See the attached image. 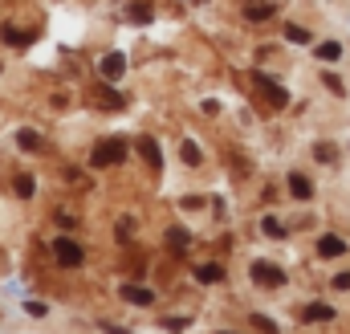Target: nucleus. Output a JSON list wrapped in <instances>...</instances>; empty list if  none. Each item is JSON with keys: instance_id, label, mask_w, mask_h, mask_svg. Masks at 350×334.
<instances>
[{"instance_id": "obj_30", "label": "nucleus", "mask_w": 350, "mask_h": 334, "mask_svg": "<svg viewBox=\"0 0 350 334\" xmlns=\"http://www.w3.org/2000/svg\"><path fill=\"white\" fill-rule=\"evenodd\" d=\"M102 334H126L122 326H110V322H102Z\"/></svg>"}, {"instance_id": "obj_12", "label": "nucleus", "mask_w": 350, "mask_h": 334, "mask_svg": "<svg viewBox=\"0 0 350 334\" xmlns=\"http://www.w3.org/2000/svg\"><path fill=\"white\" fill-rule=\"evenodd\" d=\"M245 16H249V21H265V16H273V4H269V0H249V4H245Z\"/></svg>"}, {"instance_id": "obj_17", "label": "nucleus", "mask_w": 350, "mask_h": 334, "mask_svg": "<svg viewBox=\"0 0 350 334\" xmlns=\"http://www.w3.org/2000/svg\"><path fill=\"white\" fill-rule=\"evenodd\" d=\"M314 53H318L322 62H338V57H342V45H338V41H322Z\"/></svg>"}, {"instance_id": "obj_23", "label": "nucleus", "mask_w": 350, "mask_h": 334, "mask_svg": "<svg viewBox=\"0 0 350 334\" xmlns=\"http://www.w3.org/2000/svg\"><path fill=\"white\" fill-rule=\"evenodd\" d=\"M322 86H326V90H334L338 98L347 94V86H342V78H338V74H322Z\"/></svg>"}, {"instance_id": "obj_7", "label": "nucleus", "mask_w": 350, "mask_h": 334, "mask_svg": "<svg viewBox=\"0 0 350 334\" xmlns=\"http://www.w3.org/2000/svg\"><path fill=\"white\" fill-rule=\"evenodd\" d=\"M0 41H4V45H29V41H33V33L16 29V25L8 21V25H0Z\"/></svg>"}, {"instance_id": "obj_15", "label": "nucleus", "mask_w": 350, "mask_h": 334, "mask_svg": "<svg viewBox=\"0 0 350 334\" xmlns=\"http://www.w3.org/2000/svg\"><path fill=\"white\" fill-rule=\"evenodd\" d=\"M179 155H183V164H187V167H200V164H204V155H200V147H196L191 139H183V143H179Z\"/></svg>"}, {"instance_id": "obj_21", "label": "nucleus", "mask_w": 350, "mask_h": 334, "mask_svg": "<svg viewBox=\"0 0 350 334\" xmlns=\"http://www.w3.org/2000/svg\"><path fill=\"white\" fill-rule=\"evenodd\" d=\"M314 159L334 164V159H338V147H334V143H318V147H314Z\"/></svg>"}, {"instance_id": "obj_18", "label": "nucleus", "mask_w": 350, "mask_h": 334, "mask_svg": "<svg viewBox=\"0 0 350 334\" xmlns=\"http://www.w3.org/2000/svg\"><path fill=\"white\" fill-rule=\"evenodd\" d=\"M33 192H37V179H33L29 171H21V175H16V196H21V200H29Z\"/></svg>"}, {"instance_id": "obj_25", "label": "nucleus", "mask_w": 350, "mask_h": 334, "mask_svg": "<svg viewBox=\"0 0 350 334\" xmlns=\"http://www.w3.org/2000/svg\"><path fill=\"white\" fill-rule=\"evenodd\" d=\"M253 326H257L261 334H277V326H273V322H269L265 314H253Z\"/></svg>"}, {"instance_id": "obj_9", "label": "nucleus", "mask_w": 350, "mask_h": 334, "mask_svg": "<svg viewBox=\"0 0 350 334\" xmlns=\"http://www.w3.org/2000/svg\"><path fill=\"white\" fill-rule=\"evenodd\" d=\"M301 318H306V322H334V306H326V302H310Z\"/></svg>"}, {"instance_id": "obj_14", "label": "nucleus", "mask_w": 350, "mask_h": 334, "mask_svg": "<svg viewBox=\"0 0 350 334\" xmlns=\"http://www.w3.org/2000/svg\"><path fill=\"white\" fill-rule=\"evenodd\" d=\"M196 281H204V285L224 281V265H200V269H196Z\"/></svg>"}, {"instance_id": "obj_31", "label": "nucleus", "mask_w": 350, "mask_h": 334, "mask_svg": "<svg viewBox=\"0 0 350 334\" xmlns=\"http://www.w3.org/2000/svg\"><path fill=\"white\" fill-rule=\"evenodd\" d=\"M220 334H232V331H220Z\"/></svg>"}, {"instance_id": "obj_22", "label": "nucleus", "mask_w": 350, "mask_h": 334, "mask_svg": "<svg viewBox=\"0 0 350 334\" xmlns=\"http://www.w3.org/2000/svg\"><path fill=\"white\" fill-rule=\"evenodd\" d=\"M98 94H102V102H106V106H114V110H122V106H126V98H122L118 90H110V86H106V90H98Z\"/></svg>"}, {"instance_id": "obj_29", "label": "nucleus", "mask_w": 350, "mask_h": 334, "mask_svg": "<svg viewBox=\"0 0 350 334\" xmlns=\"http://www.w3.org/2000/svg\"><path fill=\"white\" fill-rule=\"evenodd\" d=\"M334 290H350V273H338L334 277Z\"/></svg>"}, {"instance_id": "obj_24", "label": "nucleus", "mask_w": 350, "mask_h": 334, "mask_svg": "<svg viewBox=\"0 0 350 334\" xmlns=\"http://www.w3.org/2000/svg\"><path fill=\"white\" fill-rule=\"evenodd\" d=\"M151 16H155L151 4H131V21H151Z\"/></svg>"}, {"instance_id": "obj_10", "label": "nucleus", "mask_w": 350, "mask_h": 334, "mask_svg": "<svg viewBox=\"0 0 350 334\" xmlns=\"http://www.w3.org/2000/svg\"><path fill=\"white\" fill-rule=\"evenodd\" d=\"M342 253H347V241H342V237H334V233L318 241V257H342Z\"/></svg>"}, {"instance_id": "obj_16", "label": "nucleus", "mask_w": 350, "mask_h": 334, "mask_svg": "<svg viewBox=\"0 0 350 334\" xmlns=\"http://www.w3.org/2000/svg\"><path fill=\"white\" fill-rule=\"evenodd\" d=\"M261 233H265V237H273V241H281V237H285L289 229H285V224H281L277 216H265V220H261Z\"/></svg>"}, {"instance_id": "obj_6", "label": "nucleus", "mask_w": 350, "mask_h": 334, "mask_svg": "<svg viewBox=\"0 0 350 334\" xmlns=\"http://www.w3.org/2000/svg\"><path fill=\"white\" fill-rule=\"evenodd\" d=\"M139 155L147 159V167H151V171H159V167H163V155H159V143H155L151 135H143V139H139Z\"/></svg>"}, {"instance_id": "obj_27", "label": "nucleus", "mask_w": 350, "mask_h": 334, "mask_svg": "<svg viewBox=\"0 0 350 334\" xmlns=\"http://www.w3.org/2000/svg\"><path fill=\"white\" fill-rule=\"evenodd\" d=\"M187 326V318H163V331H172V334H179Z\"/></svg>"}, {"instance_id": "obj_8", "label": "nucleus", "mask_w": 350, "mask_h": 334, "mask_svg": "<svg viewBox=\"0 0 350 334\" xmlns=\"http://www.w3.org/2000/svg\"><path fill=\"white\" fill-rule=\"evenodd\" d=\"M122 298H126L131 306H151V302H155V294H151L147 285H122Z\"/></svg>"}, {"instance_id": "obj_1", "label": "nucleus", "mask_w": 350, "mask_h": 334, "mask_svg": "<svg viewBox=\"0 0 350 334\" xmlns=\"http://www.w3.org/2000/svg\"><path fill=\"white\" fill-rule=\"evenodd\" d=\"M49 253L57 257V265H62V269H78V265L86 261L82 245H78V241H70V237H57V241L49 245Z\"/></svg>"}, {"instance_id": "obj_2", "label": "nucleus", "mask_w": 350, "mask_h": 334, "mask_svg": "<svg viewBox=\"0 0 350 334\" xmlns=\"http://www.w3.org/2000/svg\"><path fill=\"white\" fill-rule=\"evenodd\" d=\"M126 159V143L122 139H106V143H98L94 147V155H90V164L94 167H114Z\"/></svg>"}, {"instance_id": "obj_13", "label": "nucleus", "mask_w": 350, "mask_h": 334, "mask_svg": "<svg viewBox=\"0 0 350 334\" xmlns=\"http://www.w3.org/2000/svg\"><path fill=\"white\" fill-rule=\"evenodd\" d=\"M16 143H21V151H29V155H33V151H41V135H37V131H29V127H25V131H16Z\"/></svg>"}, {"instance_id": "obj_26", "label": "nucleus", "mask_w": 350, "mask_h": 334, "mask_svg": "<svg viewBox=\"0 0 350 334\" xmlns=\"http://www.w3.org/2000/svg\"><path fill=\"white\" fill-rule=\"evenodd\" d=\"M131 233H135V220H131V216H122V220H118V241H126Z\"/></svg>"}, {"instance_id": "obj_4", "label": "nucleus", "mask_w": 350, "mask_h": 334, "mask_svg": "<svg viewBox=\"0 0 350 334\" xmlns=\"http://www.w3.org/2000/svg\"><path fill=\"white\" fill-rule=\"evenodd\" d=\"M253 82H257V86H261V90H265V102H269L273 110H285V106H289V94H285V86L269 82L265 74H253Z\"/></svg>"}, {"instance_id": "obj_20", "label": "nucleus", "mask_w": 350, "mask_h": 334, "mask_svg": "<svg viewBox=\"0 0 350 334\" xmlns=\"http://www.w3.org/2000/svg\"><path fill=\"white\" fill-rule=\"evenodd\" d=\"M285 41H293V45H310V29H301V25H285Z\"/></svg>"}, {"instance_id": "obj_5", "label": "nucleus", "mask_w": 350, "mask_h": 334, "mask_svg": "<svg viewBox=\"0 0 350 334\" xmlns=\"http://www.w3.org/2000/svg\"><path fill=\"white\" fill-rule=\"evenodd\" d=\"M98 70H102V78H106V82H118V78H122V70H126V57H122V53H106V57L98 62Z\"/></svg>"}, {"instance_id": "obj_11", "label": "nucleus", "mask_w": 350, "mask_h": 334, "mask_svg": "<svg viewBox=\"0 0 350 334\" xmlns=\"http://www.w3.org/2000/svg\"><path fill=\"white\" fill-rule=\"evenodd\" d=\"M289 192H293L297 200H310V196H314V183H310L301 171H293V175H289Z\"/></svg>"}, {"instance_id": "obj_28", "label": "nucleus", "mask_w": 350, "mask_h": 334, "mask_svg": "<svg viewBox=\"0 0 350 334\" xmlns=\"http://www.w3.org/2000/svg\"><path fill=\"white\" fill-rule=\"evenodd\" d=\"M25 310H29V314H33V318H41V314H45V302H29V306H25Z\"/></svg>"}, {"instance_id": "obj_3", "label": "nucleus", "mask_w": 350, "mask_h": 334, "mask_svg": "<svg viewBox=\"0 0 350 334\" xmlns=\"http://www.w3.org/2000/svg\"><path fill=\"white\" fill-rule=\"evenodd\" d=\"M249 273H253L257 285H269V290H273V285H285V269H277V265H269V261H253Z\"/></svg>"}, {"instance_id": "obj_19", "label": "nucleus", "mask_w": 350, "mask_h": 334, "mask_svg": "<svg viewBox=\"0 0 350 334\" xmlns=\"http://www.w3.org/2000/svg\"><path fill=\"white\" fill-rule=\"evenodd\" d=\"M167 245H172V249H187V245H191V233H187V229H167Z\"/></svg>"}]
</instances>
